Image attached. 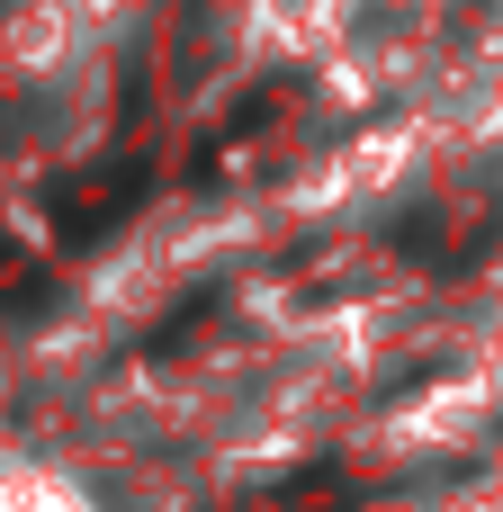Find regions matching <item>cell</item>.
I'll return each instance as SVG.
<instances>
[{
	"label": "cell",
	"instance_id": "6da1fadb",
	"mask_svg": "<svg viewBox=\"0 0 503 512\" xmlns=\"http://www.w3.org/2000/svg\"><path fill=\"white\" fill-rule=\"evenodd\" d=\"M99 99H108V45L81 9L45 0L18 27H0V198L45 162L81 153Z\"/></svg>",
	"mask_w": 503,
	"mask_h": 512
}]
</instances>
